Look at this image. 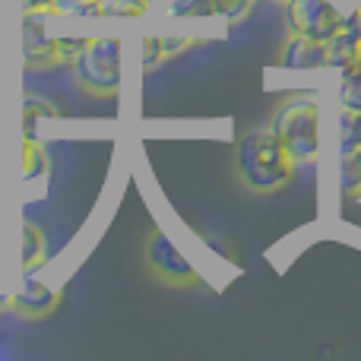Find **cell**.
I'll return each instance as SVG.
<instances>
[{
    "label": "cell",
    "instance_id": "cell-21",
    "mask_svg": "<svg viewBox=\"0 0 361 361\" xmlns=\"http://www.w3.org/2000/svg\"><path fill=\"white\" fill-rule=\"evenodd\" d=\"M140 48H143V67L146 70H152L156 63L165 61V57H162V44H159V35H146Z\"/></svg>",
    "mask_w": 361,
    "mask_h": 361
},
{
    "label": "cell",
    "instance_id": "cell-28",
    "mask_svg": "<svg viewBox=\"0 0 361 361\" xmlns=\"http://www.w3.org/2000/svg\"><path fill=\"white\" fill-rule=\"evenodd\" d=\"M149 4H152V0H149Z\"/></svg>",
    "mask_w": 361,
    "mask_h": 361
},
{
    "label": "cell",
    "instance_id": "cell-17",
    "mask_svg": "<svg viewBox=\"0 0 361 361\" xmlns=\"http://www.w3.org/2000/svg\"><path fill=\"white\" fill-rule=\"evenodd\" d=\"M42 118H61L54 102L42 99V95H25L23 99V121H25V130L32 127V121H42Z\"/></svg>",
    "mask_w": 361,
    "mask_h": 361
},
{
    "label": "cell",
    "instance_id": "cell-13",
    "mask_svg": "<svg viewBox=\"0 0 361 361\" xmlns=\"http://www.w3.org/2000/svg\"><path fill=\"white\" fill-rule=\"evenodd\" d=\"M339 108H355V111H361V67L358 63L339 70Z\"/></svg>",
    "mask_w": 361,
    "mask_h": 361
},
{
    "label": "cell",
    "instance_id": "cell-19",
    "mask_svg": "<svg viewBox=\"0 0 361 361\" xmlns=\"http://www.w3.org/2000/svg\"><path fill=\"white\" fill-rule=\"evenodd\" d=\"M149 0H111L108 4V16H146Z\"/></svg>",
    "mask_w": 361,
    "mask_h": 361
},
{
    "label": "cell",
    "instance_id": "cell-6",
    "mask_svg": "<svg viewBox=\"0 0 361 361\" xmlns=\"http://www.w3.org/2000/svg\"><path fill=\"white\" fill-rule=\"evenodd\" d=\"M54 13H38V10H23V61L25 67H51L57 63V48H54V32H51L48 19Z\"/></svg>",
    "mask_w": 361,
    "mask_h": 361
},
{
    "label": "cell",
    "instance_id": "cell-20",
    "mask_svg": "<svg viewBox=\"0 0 361 361\" xmlns=\"http://www.w3.org/2000/svg\"><path fill=\"white\" fill-rule=\"evenodd\" d=\"M159 44H162V57L169 61V57H178L180 51L193 48V44H197V38H187V35H159Z\"/></svg>",
    "mask_w": 361,
    "mask_h": 361
},
{
    "label": "cell",
    "instance_id": "cell-23",
    "mask_svg": "<svg viewBox=\"0 0 361 361\" xmlns=\"http://www.w3.org/2000/svg\"><path fill=\"white\" fill-rule=\"evenodd\" d=\"M23 10H38V13H54V0H23Z\"/></svg>",
    "mask_w": 361,
    "mask_h": 361
},
{
    "label": "cell",
    "instance_id": "cell-3",
    "mask_svg": "<svg viewBox=\"0 0 361 361\" xmlns=\"http://www.w3.org/2000/svg\"><path fill=\"white\" fill-rule=\"evenodd\" d=\"M73 76L86 92L92 95H118L121 80H124V42L118 35L89 38V44L70 61Z\"/></svg>",
    "mask_w": 361,
    "mask_h": 361
},
{
    "label": "cell",
    "instance_id": "cell-18",
    "mask_svg": "<svg viewBox=\"0 0 361 361\" xmlns=\"http://www.w3.org/2000/svg\"><path fill=\"white\" fill-rule=\"evenodd\" d=\"M89 44V35H70V32H54V48L61 61H73L82 48Z\"/></svg>",
    "mask_w": 361,
    "mask_h": 361
},
{
    "label": "cell",
    "instance_id": "cell-26",
    "mask_svg": "<svg viewBox=\"0 0 361 361\" xmlns=\"http://www.w3.org/2000/svg\"><path fill=\"white\" fill-rule=\"evenodd\" d=\"M355 63H358V67H361V48H358V61H355Z\"/></svg>",
    "mask_w": 361,
    "mask_h": 361
},
{
    "label": "cell",
    "instance_id": "cell-10",
    "mask_svg": "<svg viewBox=\"0 0 361 361\" xmlns=\"http://www.w3.org/2000/svg\"><path fill=\"white\" fill-rule=\"evenodd\" d=\"M339 197L361 200V149L339 152Z\"/></svg>",
    "mask_w": 361,
    "mask_h": 361
},
{
    "label": "cell",
    "instance_id": "cell-7",
    "mask_svg": "<svg viewBox=\"0 0 361 361\" xmlns=\"http://www.w3.org/2000/svg\"><path fill=\"white\" fill-rule=\"evenodd\" d=\"M57 301H61V292L48 279L35 276V269H25L16 292L10 295L13 311L23 314V317H44V314H51L57 307Z\"/></svg>",
    "mask_w": 361,
    "mask_h": 361
},
{
    "label": "cell",
    "instance_id": "cell-22",
    "mask_svg": "<svg viewBox=\"0 0 361 361\" xmlns=\"http://www.w3.org/2000/svg\"><path fill=\"white\" fill-rule=\"evenodd\" d=\"M89 0H54V10H57V16H73V19H80V13H82V6H86Z\"/></svg>",
    "mask_w": 361,
    "mask_h": 361
},
{
    "label": "cell",
    "instance_id": "cell-24",
    "mask_svg": "<svg viewBox=\"0 0 361 361\" xmlns=\"http://www.w3.org/2000/svg\"><path fill=\"white\" fill-rule=\"evenodd\" d=\"M0 307H10V288L4 286V263H0Z\"/></svg>",
    "mask_w": 361,
    "mask_h": 361
},
{
    "label": "cell",
    "instance_id": "cell-27",
    "mask_svg": "<svg viewBox=\"0 0 361 361\" xmlns=\"http://www.w3.org/2000/svg\"><path fill=\"white\" fill-rule=\"evenodd\" d=\"M276 4H286V0H276Z\"/></svg>",
    "mask_w": 361,
    "mask_h": 361
},
{
    "label": "cell",
    "instance_id": "cell-16",
    "mask_svg": "<svg viewBox=\"0 0 361 361\" xmlns=\"http://www.w3.org/2000/svg\"><path fill=\"white\" fill-rule=\"evenodd\" d=\"M254 6H257V0H212L216 16L225 19V23H231V25L244 23V19L254 13Z\"/></svg>",
    "mask_w": 361,
    "mask_h": 361
},
{
    "label": "cell",
    "instance_id": "cell-25",
    "mask_svg": "<svg viewBox=\"0 0 361 361\" xmlns=\"http://www.w3.org/2000/svg\"><path fill=\"white\" fill-rule=\"evenodd\" d=\"M352 23H355V25H358V29H361V0H358V10H355V13H352Z\"/></svg>",
    "mask_w": 361,
    "mask_h": 361
},
{
    "label": "cell",
    "instance_id": "cell-1",
    "mask_svg": "<svg viewBox=\"0 0 361 361\" xmlns=\"http://www.w3.org/2000/svg\"><path fill=\"white\" fill-rule=\"evenodd\" d=\"M295 156L286 149L273 127L267 130H250L235 146V171L238 180L250 193H279L295 180Z\"/></svg>",
    "mask_w": 361,
    "mask_h": 361
},
{
    "label": "cell",
    "instance_id": "cell-11",
    "mask_svg": "<svg viewBox=\"0 0 361 361\" xmlns=\"http://www.w3.org/2000/svg\"><path fill=\"white\" fill-rule=\"evenodd\" d=\"M19 175L23 180H44L48 178V149L38 143L35 137L23 140V162H19Z\"/></svg>",
    "mask_w": 361,
    "mask_h": 361
},
{
    "label": "cell",
    "instance_id": "cell-15",
    "mask_svg": "<svg viewBox=\"0 0 361 361\" xmlns=\"http://www.w3.org/2000/svg\"><path fill=\"white\" fill-rule=\"evenodd\" d=\"M23 267L25 269H35L38 263L44 260V235H42V228H35L32 222H25L23 225Z\"/></svg>",
    "mask_w": 361,
    "mask_h": 361
},
{
    "label": "cell",
    "instance_id": "cell-4",
    "mask_svg": "<svg viewBox=\"0 0 361 361\" xmlns=\"http://www.w3.org/2000/svg\"><path fill=\"white\" fill-rule=\"evenodd\" d=\"M282 6H286L288 32H301L311 38H324V42L349 23V16L333 0H286Z\"/></svg>",
    "mask_w": 361,
    "mask_h": 361
},
{
    "label": "cell",
    "instance_id": "cell-9",
    "mask_svg": "<svg viewBox=\"0 0 361 361\" xmlns=\"http://www.w3.org/2000/svg\"><path fill=\"white\" fill-rule=\"evenodd\" d=\"M324 44H326V67L345 70V67H352V63L358 61L361 29H358L355 23H352V16H349V23H345L339 32H333V35L326 38Z\"/></svg>",
    "mask_w": 361,
    "mask_h": 361
},
{
    "label": "cell",
    "instance_id": "cell-5",
    "mask_svg": "<svg viewBox=\"0 0 361 361\" xmlns=\"http://www.w3.org/2000/svg\"><path fill=\"white\" fill-rule=\"evenodd\" d=\"M146 267L169 286H193V282H200L197 267L187 260V254L165 231H152L149 241H146Z\"/></svg>",
    "mask_w": 361,
    "mask_h": 361
},
{
    "label": "cell",
    "instance_id": "cell-14",
    "mask_svg": "<svg viewBox=\"0 0 361 361\" xmlns=\"http://www.w3.org/2000/svg\"><path fill=\"white\" fill-rule=\"evenodd\" d=\"M165 16L169 19H212V0H169L165 6Z\"/></svg>",
    "mask_w": 361,
    "mask_h": 361
},
{
    "label": "cell",
    "instance_id": "cell-2",
    "mask_svg": "<svg viewBox=\"0 0 361 361\" xmlns=\"http://www.w3.org/2000/svg\"><path fill=\"white\" fill-rule=\"evenodd\" d=\"M273 133L286 143L295 162L320 156V102L311 92H288L273 108Z\"/></svg>",
    "mask_w": 361,
    "mask_h": 361
},
{
    "label": "cell",
    "instance_id": "cell-12",
    "mask_svg": "<svg viewBox=\"0 0 361 361\" xmlns=\"http://www.w3.org/2000/svg\"><path fill=\"white\" fill-rule=\"evenodd\" d=\"M336 146H339V152L361 149V111H355V108H339Z\"/></svg>",
    "mask_w": 361,
    "mask_h": 361
},
{
    "label": "cell",
    "instance_id": "cell-8",
    "mask_svg": "<svg viewBox=\"0 0 361 361\" xmlns=\"http://www.w3.org/2000/svg\"><path fill=\"white\" fill-rule=\"evenodd\" d=\"M276 63H279L282 70H324L326 67L324 38L288 32L286 42L279 44V57H276Z\"/></svg>",
    "mask_w": 361,
    "mask_h": 361
}]
</instances>
